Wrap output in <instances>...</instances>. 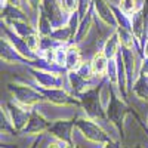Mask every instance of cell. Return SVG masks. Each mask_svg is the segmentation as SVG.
<instances>
[{"instance_id": "1", "label": "cell", "mask_w": 148, "mask_h": 148, "mask_svg": "<svg viewBox=\"0 0 148 148\" xmlns=\"http://www.w3.org/2000/svg\"><path fill=\"white\" fill-rule=\"evenodd\" d=\"M127 116H133L135 119H136L138 125L145 130V133L148 135V129L145 127V125L141 121L139 116L136 114V111H135L127 101H125L123 98L119 95V92L116 89H113V92H111V99H110V105L107 108V119L108 121L113 125L119 133L121 136V141L125 139V121H126V117Z\"/></svg>"}, {"instance_id": "2", "label": "cell", "mask_w": 148, "mask_h": 148, "mask_svg": "<svg viewBox=\"0 0 148 148\" xmlns=\"http://www.w3.org/2000/svg\"><path fill=\"white\" fill-rule=\"evenodd\" d=\"M47 64V62H46ZM28 71L34 79L37 88L43 89H55V88H64V76H67V70L61 68L58 65H27Z\"/></svg>"}, {"instance_id": "3", "label": "cell", "mask_w": 148, "mask_h": 148, "mask_svg": "<svg viewBox=\"0 0 148 148\" xmlns=\"http://www.w3.org/2000/svg\"><path fill=\"white\" fill-rule=\"evenodd\" d=\"M6 90L14 98V101L27 108H36L39 104L46 102L40 89L36 86L21 83V82H9L6 84Z\"/></svg>"}, {"instance_id": "4", "label": "cell", "mask_w": 148, "mask_h": 148, "mask_svg": "<svg viewBox=\"0 0 148 148\" xmlns=\"http://www.w3.org/2000/svg\"><path fill=\"white\" fill-rule=\"evenodd\" d=\"M74 123H76V127L79 129V132L88 141H90L93 144L105 145L107 142L113 141V138L95 120H92L88 116H76L74 117Z\"/></svg>"}, {"instance_id": "5", "label": "cell", "mask_w": 148, "mask_h": 148, "mask_svg": "<svg viewBox=\"0 0 148 148\" xmlns=\"http://www.w3.org/2000/svg\"><path fill=\"white\" fill-rule=\"evenodd\" d=\"M79 99L82 102V108L84 110V113L88 117H90L95 121H104L107 119V113L102 108L101 98H99V88L95 84L90 89H88L84 93L79 96Z\"/></svg>"}, {"instance_id": "6", "label": "cell", "mask_w": 148, "mask_h": 148, "mask_svg": "<svg viewBox=\"0 0 148 148\" xmlns=\"http://www.w3.org/2000/svg\"><path fill=\"white\" fill-rule=\"evenodd\" d=\"M42 95L45 96L46 102H51L59 107H82L80 99L73 95L71 92L65 90L64 88H55V89H43L39 88Z\"/></svg>"}, {"instance_id": "7", "label": "cell", "mask_w": 148, "mask_h": 148, "mask_svg": "<svg viewBox=\"0 0 148 148\" xmlns=\"http://www.w3.org/2000/svg\"><path fill=\"white\" fill-rule=\"evenodd\" d=\"M76 127V123H74V117L71 119H58L53 120L51 129H49V135L53 138H56L61 144L64 145H71L74 144L73 141V129Z\"/></svg>"}, {"instance_id": "8", "label": "cell", "mask_w": 148, "mask_h": 148, "mask_svg": "<svg viewBox=\"0 0 148 148\" xmlns=\"http://www.w3.org/2000/svg\"><path fill=\"white\" fill-rule=\"evenodd\" d=\"M51 125H52V121H49L39 110L33 108L31 117L27 123V126L22 129L19 135H22V136H43L45 133L49 132Z\"/></svg>"}, {"instance_id": "9", "label": "cell", "mask_w": 148, "mask_h": 148, "mask_svg": "<svg viewBox=\"0 0 148 148\" xmlns=\"http://www.w3.org/2000/svg\"><path fill=\"white\" fill-rule=\"evenodd\" d=\"M138 49H129V47H123L120 49V53L123 58V62H125V70H126V76H127V82H129V89L133 86L135 80L138 77L139 73V67L142 61L139 59L138 55Z\"/></svg>"}, {"instance_id": "10", "label": "cell", "mask_w": 148, "mask_h": 148, "mask_svg": "<svg viewBox=\"0 0 148 148\" xmlns=\"http://www.w3.org/2000/svg\"><path fill=\"white\" fill-rule=\"evenodd\" d=\"M8 113H9V117L14 123V126L16 129L18 133L22 132V129L27 126V123L31 117V111L33 108H27V107H22L21 104L15 102V101H9L5 104Z\"/></svg>"}, {"instance_id": "11", "label": "cell", "mask_w": 148, "mask_h": 148, "mask_svg": "<svg viewBox=\"0 0 148 148\" xmlns=\"http://www.w3.org/2000/svg\"><path fill=\"white\" fill-rule=\"evenodd\" d=\"M40 9L46 14V16L51 19L52 25H53V30L58 28V27H62L64 24L68 22V19L64 16L65 12L61 8L58 0H42V6Z\"/></svg>"}, {"instance_id": "12", "label": "cell", "mask_w": 148, "mask_h": 148, "mask_svg": "<svg viewBox=\"0 0 148 148\" xmlns=\"http://www.w3.org/2000/svg\"><path fill=\"white\" fill-rule=\"evenodd\" d=\"M0 47H2L0 58H2V61H3L5 64H27V65L31 64L25 56L21 55V53L16 51V47L8 40V37H3V36H2Z\"/></svg>"}, {"instance_id": "13", "label": "cell", "mask_w": 148, "mask_h": 148, "mask_svg": "<svg viewBox=\"0 0 148 148\" xmlns=\"http://www.w3.org/2000/svg\"><path fill=\"white\" fill-rule=\"evenodd\" d=\"M93 8H95V12L98 14V18H99L107 27L117 30L119 22H117V18H116V14H114V8L111 6L107 0H93Z\"/></svg>"}, {"instance_id": "14", "label": "cell", "mask_w": 148, "mask_h": 148, "mask_svg": "<svg viewBox=\"0 0 148 148\" xmlns=\"http://www.w3.org/2000/svg\"><path fill=\"white\" fill-rule=\"evenodd\" d=\"M83 64L82 52L77 43H70L67 45V59H65V70L70 71H77L79 67Z\"/></svg>"}, {"instance_id": "15", "label": "cell", "mask_w": 148, "mask_h": 148, "mask_svg": "<svg viewBox=\"0 0 148 148\" xmlns=\"http://www.w3.org/2000/svg\"><path fill=\"white\" fill-rule=\"evenodd\" d=\"M67 82H68V84L71 86L73 95H76L77 98H79L82 93H84L88 89H90L92 86H95V84H92L90 82H86L84 79H82L79 74H77V71H70V73H67Z\"/></svg>"}, {"instance_id": "16", "label": "cell", "mask_w": 148, "mask_h": 148, "mask_svg": "<svg viewBox=\"0 0 148 148\" xmlns=\"http://www.w3.org/2000/svg\"><path fill=\"white\" fill-rule=\"evenodd\" d=\"M92 68H93V73L95 76L99 79V80H104L107 77V71H108V62L110 59L105 56L104 51H98L93 58H92Z\"/></svg>"}, {"instance_id": "17", "label": "cell", "mask_w": 148, "mask_h": 148, "mask_svg": "<svg viewBox=\"0 0 148 148\" xmlns=\"http://www.w3.org/2000/svg\"><path fill=\"white\" fill-rule=\"evenodd\" d=\"M130 28H132L133 36L136 37L138 43H141V40L145 37V18L142 14V9L130 15Z\"/></svg>"}, {"instance_id": "18", "label": "cell", "mask_w": 148, "mask_h": 148, "mask_svg": "<svg viewBox=\"0 0 148 148\" xmlns=\"http://www.w3.org/2000/svg\"><path fill=\"white\" fill-rule=\"evenodd\" d=\"M120 49H121V43H120V39H119L117 31L114 30L113 33L110 34L108 39L105 40L102 51H104V53H105V56H107L108 59H114V58H117V55L120 53Z\"/></svg>"}, {"instance_id": "19", "label": "cell", "mask_w": 148, "mask_h": 148, "mask_svg": "<svg viewBox=\"0 0 148 148\" xmlns=\"http://www.w3.org/2000/svg\"><path fill=\"white\" fill-rule=\"evenodd\" d=\"M93 14L89 10L88 15H86L83 19H80V24H79V28H77V33H76V37H74V42L73 43H80L86 39V36L89 34L90 31V27L93 25Z\"/></svg>"}, {"instance_id": "20", "label": "cell", "mask_w": 148, "mask_h": 148, "mask_svg": "<svg viewBox=\"0 0 148 148\" xmlns=\"http://www.w3.org/2000/svg\"><path fill=\"white\" fill-rule=\"evenodd\" d=\"M0 129H2V135H16L18 133L3 104H2V110H0Z\"/></svg>"}, {"instance_id": "21", "label": "cell", "mask_w": 148, "mask_h": 148, "mask_svg": "<svg viewBox=\"0 0 148 148\" xmlns=\"http://www.w3.org/2000/svg\"><path fill=\"white\" fill-rule=\"evenodd\" d=\"M107 80L113 84V88L117 90V88H119V65H117V58L110 59V62H108V71H107Z\"/></svg>"}, {"instance_id": "22", "label": "cell", "mask_w": 148, "mask_h": 148, "mask_svg": "<svg viewBox=\"0 0 148 148\" xmlns=\"http://www.w3.org/2000/svg\"><path fill=\"white\" fill-rule=\"evenodd\" d=\"M77 74L82 77V79H84L86 82H90L92 83V80L96 77L95 76V73H93V68H92V62L90 61H83V64L79 67V70H77Z\"/></svg>"}, {"instance_id": "23", "label": "cell", "mask_w": 148, "mask_h": 148, "mask_svg": "<svg viewBox=\"0 0 148 148\" xmlns=\"http://www.w3.org/2000/svg\"><path fill=\"white\" fill-rule=\"evenodd\" d=\"M120 10L125 12L126 15H133L135 12H138L142 6H139L138 0H120V5H119Z\"/></svg>"}, {"instance_id": "24", "label": "cell", "mask_w": 148, "mask_h": 148, "mask_svg": "<svg viewBox=\"0 0 148 148\" xmlns=\"http://www.w3.org/2000/svg\"><path fill=\"white\" fill-rule=\"evenodd\" d=\"M62 10L65 12L67 15H73L79 10V5H80V0H58Z\"/></svg>"}, {"instance_id": "25", "label": "cell", "mask_w": 148, "mask_h": 148, "mask_svg": "<svg viewBox=\"0 0 148 148\" xmlns=\"http://www.w3.org/2000/svg\"><path fill=\"white\" fill-rule=\"evenodd\" d=\"M93 3V0H80V5H79V10L77 14L80 16V19H83L86 15H88V12L90 9V5Z\"/></svg>"}, {"instance_id": "26", "label": "cell", "mask_w": 148, "mask_h": 148, "mask_svg": "<svg viewBox=\"0 0 148 148\" xmlns=\"http://www.w3.org/2000/svg\"><path fill=\"white\" fill-rule=\"evenodd\" d=\"M142 14L145 18V37H148V0H142Z\"/></svg>"}, {"instance_id": "27", "label": "cell", "mask_w": 148, "mask_h": 148, "mask_svg": "<svg viewBox=\"0 0 148 148\" xmlns=\"http://www.w3.org/2000/svg\"><path fill=\"white\" fill-rule=\"evenodd\" d=\"M28 3V6L33 9V10H39L40 6H42V0H25Z\"/></svg>"}, {"instance_id": "28", "label": "cell", "mask_w": 148, "mask_h": 148, "mask_svg": "<svg viewBox=\"0 0 148 148\" xmlns=\"http://www.w3.org/2000/svg\"><path fill=\"white\" fill-rule=\"evenodd\" d=\"M142 56L144 58H148V37H147V40L142 45Z\"/></svg>"}, {"instance_id": "29", "label": "cell", "mask_w": 148, "mask_h": 148, "mask_svg": "<svg viewBox=\"0 0 148 148\" xmlns=\"http://www.w3.org/2000/svg\"><path fill=\"white\" fill-rule=\"evenodd\" d=\"M104 148H120V144H117L116 141H110L104 145Z\"/></svg>"}, {"instance_id": "30", "label": "cell", "mask_w": 148, "mask_h": 148, "mask_svg": "<svg viewBox=\"0 0 148 148\" xmlns=\"http://www.w3.org/2000/svg\"><path fill=\"white\" fill-rule=\"evenodd\" d=\"M8 5H12V6H15V8H21V3H22V0H6Z\"/></svg>"}, {"instance_id": "31", "label": "cell", "mask_w": 148, "mask_h": 148, "mask_svg": "<svg viewBox=\"0 0 148 148\" xmlns=\"http://www.w3.org/2000/svg\"><path fill=\"white\" fill-rule=\"evenodd\" d=\"M46 148H64V144H61V142H51Z\"/></svg>"}, {"instance_id": "32", "label": "cell", "mask_w": 148, "mask_h": 148, "mask_svg": "<svg viewBox=\"0 0 148 148\" xmlns=\"http://www.w3.org/2000/svg\"><path fill=\"white\" fill-rule=\"evenodd\" d=\"M42 138H43V136H39V138H37V139L31 144L30 148H39V145H40V142H42Z\"/></svg>"}, {"instance_id": "33", "label": "cell", "mask_w": 148, "mask_h": 148, "mask_svg": "<svg viewBox=\"0 0 148 148\" xmlns=\"http://www.w3.org/2000/svg\"><path fill=\"white\" fill-rule=\"evenodd\" d=\"M64 148H79V145H76V144H71V145H64Z\"/></svg>"}, {"instance_id": "34", "label": "cell", "mask_w": 148, "mask_h": 148, "mask_svg": "<svg viewBox=\"0 0 148 148\" xmlns=\"http://www.w3.org/2000/svg\"><path fill=\"white\" fill-rule=\"evenodd\" d=\"M147 129H148V116H147Z\"/></svg>"}, {"instance_id": "35", "label": "cell", "mask_w": 148, "mask_h": 148, "mask_svg": "<svg viewBox=\"0 0 148 148\" xmlns=\"http://www.w3.org/2000/svg\"><path fill=\"white\" fill-rule=\"evenodd\" d=\"M135 148H141V147H135Z\"/></svg>"}, {"instance_id": "36", "label": "cell", "mask_w": 148, "mask_h": 148, "mask_svg": "<svg viewBox=\"0 0 148 148\" xmlns=\"http://www.w3.org/2000/svg\"><path fill=\"white\" fill-rule=\"evenodd\" d=\"M2 148H6V147H3V145H2Z\"/></svg>"}]
</instances>
